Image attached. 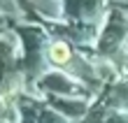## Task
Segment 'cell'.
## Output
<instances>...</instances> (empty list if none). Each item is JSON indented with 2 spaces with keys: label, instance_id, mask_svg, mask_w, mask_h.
Segmentation results:
<instances>
[{
  "label": "cell",
  "instance_id": "cell-1",
  "mask_svg": "<svg viewBox=\"0 0 128 123\" xmlns=\"http://www.w3.org/2000/svg\"><path fill=\"white\" fill-rule=\"evenodd\" d=\"M49 60L56 65H68L72 60V49L65 42H54L49 47Z\"/></svg>",
  "mask_w": 128,
  "mask_h": 123
}]
</instances>
